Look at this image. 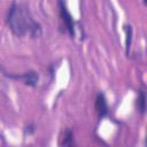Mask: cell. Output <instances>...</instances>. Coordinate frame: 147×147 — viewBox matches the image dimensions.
<instances>
[{
  "mask_svg": "<svg viewBox=\"0 0 147 147\" xmlns=\"http://www.w3.org/2000/svg\"><path fill=\"white\" fill-rule=\"evenodd\" d=\"M59 144H60L61 146H68V147L74 146V145H75L74 131H72L71 129H69V127L64 129V130L61 132V134H60V141H59Z\"/></svg>",
  "mask_w": 147,
  "mask_h": 147,
  "instance_id": "cell-5",
  "label": "cell"
},
{
  "mask_svg": "<svg viewBox=\"0 0 147 147\" xmlns=\"http://www.w3.org/2000/svg\"><path fill=\"white\" fill-rule=\"evenodd\" d=\"M124 31H125V52L129 54L131 45H132V36H133V29L130 24L124 25Z\"/></svg>",
  "mask_w": 147,
  "mask_h": 147,
  "instance_id": "cell-7",
  "label": "cell"
},
{
  "mask_svg": "<svg viewBox=\"0 0 147 147\" xmlns=\"http://www.w3.org/2000/svg\"><path fill=\"white\" fill-rule=\"evenodd\" d=\"M6 24L16 37L37 39L42 36L41 24L34 20L29 7L24 3L13 1L6 14Z\"/></svg>",
  "mask_w": 147,
  "mask_h": 147,
  "instance_id": "cell-1",
  "label": "cell"
},
{
  "mask_svg": "<svg viewBox=\"0 0 147 147\" xmlns=\"http://www.w3.org/2000/svg\"><path fill=\"white\" fill-rule=\"evenodd\" d=\"M136 107L138 113L141 115H145L146 113V92L144 88H140L138 91V98L136 100Z\"/></svg>",
  "mask_w": 147,
  "mask_h": 147,
  "instance_id": "cell-6",
  "label": "cell"
},
{
  "mask_svg": "<svg viewBox=\"0 0 147 147\" xmlns=\"http://www.w3.org/2000/svg\"><path fill=\"white\" fill-rule=\"evenodd\" d=\"M57 8H59L60 21H61V28H63V32L68 33L71 38H75L76 37V22L68 9L65 1L57 0Z\"/></svg>",
  "mask_w": 147,
  "mask_h": 147,
  "instance_id": "cell-2",
  "label": "cell"
},
{
  "mask_svg": "<svg viewBox=\"0 0 147 147\" xmlns=\"http://www.w3.org/2000/svg\"><path fill=\"white\" fill-rule=\"evenodd\" d=\"M34 131H36L34 125H33V124H30V125H28V126L24 129V134L31 136V134H33V133H34Z\"/></svg>",
  "mask_w": 147,
  "mask_h": 147,
  "instance_id": "cell-8",
  "label": "cell"
},
{
  "mask_svg": "<svg viewBox=\"0 0 147 147\" xmlns=\"http://www.w3.org/2000/svg\"><path fill=\"white\" fill-rule=\"evenodd\" d=\"M94 110H95V113L98 115V118L100 121L108 116L109 106H108V101H107V98H106L105 93L99 92L96 94L95 100H94Z\"/></svg>",
  "mask_w": 147,
  "mask_h": 147,
  "instance_id": "cell-4",
  "label": "cell"
},
{
  "mask_svg": "<svg viewBox=\"0 0 147 147\" xmlns=\"http://www.w3.org/2000/svg\"><path fill=\"white\" fill-rule=\"evenodd\" d=\"M142 3L146 6V5H147V0H142Z\"/></svg>",
  "mask_w": 147,
  "mask_h": 147,
  "instance_id": "cell-9",
  "label": "cell"
},
{
  "mask_svg": "<svg viewBox=\"0 0 147 147\" xmlns=\"http://www.w3.org/2000/svg\"><path fill=\"white\" fill-rule=\"evenodd\" d=\"M5 76H7L10 79L20 80L24 85L30 86V87H36L40 79L39 74L34 70H29V71H25L22 74H5Z\"/></svg>",
  "mask_w": 147,
  "mask_h": 147,
  "instance_id": "cell-3",
  "label": "cell"
}]
</instances>
